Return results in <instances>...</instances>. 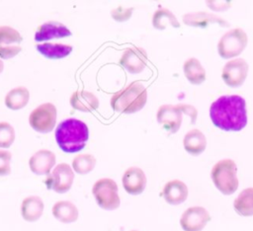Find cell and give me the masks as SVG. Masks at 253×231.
Wrapping results in <instances>:
<instances>
[{
    "instance_id": "cell-6",
    "label": "cell",
    "mask_w": 253,
    "mask_h": 231,
    "mask_svg": "<svg viewBox=\"0 0 253 231\" xmlns=\"http://www.w3.org/2000/svg\"><path fill=\"white\" fill-rule=\"evenodd\" d=\"M247 41V35L242 29H232L220 38L217 43L218 54L225 59L235 57L244 50Z\"/></svg>"
},
{
    "instance_id": "cell-22",
    "label": "cell",
    "mask_w": 253,
    "mask_h": 231,
    "mask_svg": "<svg viewBox=\"0 0 253 231\" xmlns=\"http://www.w3.org/2000/svg\"><path fill=\"white\" fill-rule=\"evenodd\" d=\"M37 49L41 54L48 59H60L69 55L73 47L63 43L43 42L37 44Z\"/></svg>"
},
{
    "instance_id": "cell-19",
    "label": "cell",
    "mask_w": 253,
    "mask_h": 231,
    "mask_svg": "<svg viewBox=\"0 0 253 231\" xmlns=\"http://www.w3.org/2000/svg\"><path fill=\"white\" fill-rule=\"evenodd\" d=\"M43 201L40 196L31 195L22 201L21 214L26 221L34 222L37 221L43 212Z\"/></svg>"
},
{
    "instance_id": "cell-8",
    "label": "cell",
    "mask_w": 253,
    "mask_h": 231,
    "mask_svg": "<svg viewBox=\"0 0 253 231\" xmlns=\"http://www.w3.org/2000/svg\"><path fill=\"white\" fill-rule=\"evenodd\" d=\"M74 181V173L71 167L66 163H60L52 170L45 180L48 190H52L58 193H64L70 190Z\"/></svg>"
},
{
    "instance_id": "cell-27",
    "label": "cell",
    "mask_w": 253,
    "mask_h": 231,
    "mask_svg": "<svg viewBox=\"0 0 253 231\" xmlns=\"http://www.w3.org/2000/svg\"><path fill=\"white\" fill-rule=\"evenodd\" d=\"M96 165V159L92 154H78L72 161L73 170L80 175H85L91 172Z\"/></svg>"
},
{
    "instance_id": "cell-29",
    "label": "cell",
    "mask_w": 253,
    "mask_h": 231,
    "mask_svg": "<svg viewBox=\"0 0 253 231\" xmlns=\"http://www.w3.org/2000/svg\"><path fill=\"white\" fill-rule=\"evenodd\" d=\"M15 140L14 127L7 121L0 122V147L9 148Z\"/></svg>"
},
{
    "instance_id": "cell-2",
    "label": "cell",
    "mask_w": 253,
    "mask_h": 231,
    "mask_svg": "<svg viewBox=\"0 0 253 231\" xmlns=\"http://www.w3.org/2000/svg\"><path fill=\"white\" fill-rule=\"evenodd\" d=\"M89 138V129L85 122L77 118L62 120L55 129V140L65 153H76L82 150Z\"/></svg>"
},
{
    "instance_id": "cell-4",
    "label": "cell",
    "mask_w": 253,
    "mask_h": 231,
    "mask_svg": "<svg viewBox=\"0 0 253 231\" xmlns=\"http://www.w3.org/2000/svg\"><path fill=\"white\" fill-rule=\"evenodd\" d=\"M237 167L233 160L218 161L211 169V177L216 189L223 194H232L238 188Z\"/></svg>"
},
{
    "instance_id": "cell-12",
    "label": "cell",
    "mask_w": 253,
    "mask_h": 231,
    "mask_svg": "<svg viewBox=\"0 0 253 231\" xmlns=\"http://www.w3.org/2000/svg\"><path fill=\"white\" fill-rule=\"evenodd\" d=\"M182 114L179 105H163L158 109L156 118L158 123H160L165 130L170 133H175L181 126Z\"/></svg>"
},
{
    "instance_id": "cell-14",
    "label": "cell",
    "mask_w": 253,
    "mask_h": 231,
    "mask_svg": "<svg viewBox=\"0 0 253 231\" xmlns=\"http://www.w3.org/2000/svg\"><path fill=\"white\" fill-rule=\"evenodd\" d=\"M70 36L71 32L65 25L59 22L50 21L39 26L35 34V40L40 42L53 38H62Z\"/></svg>"
},
{
    "instance_id": "cell-25",
    "label": "cell",
    "mask_w": 253,
    "mask_h": 231,
    "mask_svg": "<svg viewBox=\"0 0 253 231\" xmlns=\"http://www.w3.org/2000/svg\"><path fill=\"white\" fill-rule=\"evenodd\" d=\"M235 211L241 216L253 215V188L243 190L233 203Z\"/></svg>"
},
{
    "instance_id": "cell-24",
    "label": "cell",
    "mask_w": 253,
    "mask_h": 231,
    "mask_svg": "<svg viewBox=\"0 0 253 231\" xmlns=\"http://www.w3.org/2000/svg\"><path fill=\"white\" fill-rule=\"evenodd\" d=\"M184 74L188 81L194 85H200L206 80V70L201 62L195 58H189L184 63Z\"/></svg>"
},
{
    "instance_id": "cell-13",
    "label": "cell",
    "mask_w": 253,
    "mask_h": 231,
    "mask_svg": "<svg viewBox=\"0 0 253 231\" xmlns=\"http://www.w3.org/2000/svg\"><path fill=\"white\" fill-rule=\"evenodd\" d=\"M146 176L138 167H130L126 169L122 178V183L125 191L132 195H137L143 192L146 187Z\"/></svg>"
},
{
    "instance_id": "cell-11",
    "label": "cell",
    "mask_w": 253,
    "mask_h": 231,
    "mask_svg": "<svg viewBox=\"0 0 253 231\" xmlns=\"http://www.w3.org/2000/svg\"><path fill=\"white\" fill-rule=\"evenodd\" d=\"M147 62V53L142 47L132 46L126 48L120 58V64L127 72L137 74L143 71Z\"/></svg>"
},
{
    "instance_id": "cell-35",
    "label": "cell",
    "mask_w": 253,
    "mask_h": 231,
    "mask_svg": "<svg viewBox=\"0 0 253 231\" xmlns=\"http://www.w3.org/2000/svg\"><path fill=\"white\" fill-rule=\"evenodd\" d=\"M3 69H4V64H3V61L0 59V74L2 73Z\"/></svg>"
},
{
    "instance_id": "cell-26",
    "label": "cell",
    "mask_w": 253,
    "mask_h": 231,
    "mask_svg": "<svg viewBox=\"0 0 253 231\" xmlns=\"http://www.w3.org/2000/svg\"><path fill=\"white\" fill-rule=\"evenodd\" d=\"M152 25L157 30H164L168 26L174 28L180 27V23L175 15L170 10L165 8H160L155 11L152 17Z\"/></svg>"
},
{
    "instance_id": "cell-33",
    "label": "cell",
    "mask_w": 253,
    "mask_h": 231,
    "mask_svg": "<svg viewBox=\"0 0 253 231\" xmlns=\"http://www.w3.org/2000/svg\"><path fill=\"white\" fill-rule=\"evenodd\" d=\"M179 107L183 114H186L187 116H189L191 117L192 123H195L196 119H197V116H198V112L195 109V107H193L192 105H186V104H179Z\"/></svg>"
},
{
    "instance_id": "cell-1",
    "label": "cell",
    "mask_w": 253,
    "mask_h": 231,
    "mask_svg": "<svg viewBox=\"0 0 253 231\" xmlns=\"http://www.w3.org/2000/svg\"><path fill=\"white\" fill-rule=\"evenodd\" d=\"M212 123L224 131H240L247 124L245 100L238 95H225L210 108Z\"/></svg>"
},
{
    "instance_id": "cell-32",
    "label": "cell",
    "mask_w": 253,
    "mask_h": 231,
    "mask_svg": "<svg viewBox=\"0 0 253 231\" xmlns=\"http://www.w3.org/2000/svg\"><path fill=\"white\" fill-rule=\"evenodd\" d=\"M22 47L19 45H7V46H0V57L4 59H9L16 56Z\"/></svg>"
},
{
    "instance_id": "cell-3",
    "label": "cell",
    "mask_w": 253,
    "mask_h": 231,
    "mask_svg": "<svg viewBox=\"0 0 253 231\" xmlns=\"http://www.w3.org/2000/svg\"><path fill=\"white\" fill-rule=\"evenodd\" d=\"M146 101L147 91L145 87L134 81L112 96L111 107L119 113L133 114L140 111L145 106Z\"/></svg>"
},
{
    "instance_id": "cell-7",
    "label": "cell",
    "mask_w": 253,
    "mask_h": 231,
    "mask_svg": "<svg viewBox=\"0 0 253 231\" xmlns=\"http://www.w3.org/2000/svg\"><path fill=\"white\" fill-rule=\"evenodd\" d=\"M56 122V108L51 103H44L32 111L29 123L33 129L41 133H47L54 128Z\"/></svg>"
},
{
    "instance_id": "cell-18",
    "label": "cell",
    "mask_w": 253,
    "mask_h": 231,
    "mask_svg": "<svg viewBox=\"0 0 253 231\" xmlns=\"http://www.w3.org/2000/svg\"><path fill=\"white\" fill-rule=\"evenodd\" d=\"M183 22L187 26L191 27H199V28H206L209 24L217 23L223 27H227L228 23L224 21L222 18L206 12H195L185 14L183 16Z\"/></svg>"
},
{
    "instance_id": "cell-17",
    "label": "cell",
    "mask_w": 253,
    "mask_h": 231,
    "mask_svg": "<svg viewBox=\"0 0 253 231\" xmlns=\"http://www.w3.org/2000/svg\"><path fill=\"white\" fill-rule=\"evenodd\" d=\"M69 103L73 109L84 113L93 112L99 107V100L97 97L93 93L85 90L74 92L69 99Z\"/></svg>"
},
{
    "instance_id": "cell-36",
    "label": "cell",
    "mask_w": 253,
    "mask_h": 231,
    "mask_svg": "<svg viewBox=\"0 0 253 231\" xmlns=\"http://www.w3.org/2000/svg\"><path fill=\"white\" fill-rule=\"evenodd\" d=\"M131 231H136V230H131Z\"/></svg>"
},
{
    "instance_id": "cell-31",
    "label": "cell",
    "mask_w": 253,
    "mask_h": 231,
    "mask_svg": "<svg viewBox=\"0 0 253 231\" xmlns=\"http://www.w3.org/2000/svg\"><path fill=\"white\" fill-rule=\"evenodd\" d=\"M132 8H124L122 6H119L118 8L112 10L111 15L115 21L118 22H125L127 21L131 14H132Z\"/></svg>"
},
{
    "instance_id": "cell-5",
    "label": "cell",
    "mask_w": 253,
    "mask_h": 231,
    "mask_svg": "<svg viewBox=\"0 0 253 231\" xmlns=\"http://www.w3.org/2000/svg\"><path fill=\"white\" fill-rule=\"evenodd\" d=\"M92 193L97 204L105 210H114L120 206V196L117 183L109 178L98 180L93 188Z\"/></svg>"
},
{
    "instance_id": "cell-30",
    "label": "cell",
    "mask_w": 253,
    "mask_h": 231,
    "mask_svg": "<svg viewBox=\"0 0 253 231\" xmlns=\"http://www.w3.org/2000/svg\"><path fill=\"white\" fill-rule=\"evenodd\" d=\"M12 154L7 150H0V176H7L11 173Z\"/></svg>"
},
{
    "instance_id": "cell-16",
    "label": "cell",
    "mask_w": 253,
    "mask_h": 231,
    "mask_svg": "<svg viewBox=\"0 0 253 231\" xmlns=\"http://www.w3.org/2000/svg\"><path fill=\"white\" fill-rule=\"evenodd\" d=\"M161 194L167 203L177 205L187 199L188 188L182 181L172 180L166 183Z\"/></svg>"
},
{
    "instance_id": "cell-34",
    "label": "cell",
    "mask_w": 253,
    "mask_h": 231,
    "mask_svg": "<svg viewBox=\"0 0 253 231\" xmlns=\"http://www.w3.org/2000/svg\"><path fill=\"white\" fill-rule=\"evenodd\" d=\"M230 1H225V2H220V1H208L207 4L211 10H216V11H224L228 7H230Z\"/></svg>"
},
{
    "instance_id": "cell-28",
    "label": "cell",
    "mask_w": 253,
    "mask_h": 231,
    "mask_svg": "<svg viewBox=\"0 0 253 231\" xmlns=\"http://www.w3.org/2000/svg\"><path fill=\"white\" fill-rule=\"evenodd\" d=\"M23 40L20 33L9 26L0 27V46H7L12 43H19Z\"/></svg>"
},
{
    "instance_id": "cell-20",
    "label": "cell",
    "mask_w": 253,
    "mask_h": 231,
    "mask_svg": "<svg viewBox=\"0 0 253 231\" xmlns=\"http://www.w3.org/2000/svg\"><path fill=\"white\" fill-rule=\"evenodd\" d=\"M185 150L191 155H200L207 147V139L205 134L197 128L191 129L186 133L183 140Z\"/></svg>"
},
{
    "instance_id": "cell-23",
    "label": "cell",
    "mask_w": 253,
    "mask_h": 231,
    "mask_svg": "<svg viewBox=\"0 0 253 231\" xmlns=\"http://www.w3.org/2000/svg\"><path fill=\"white\" fill-rule=\"evenodd\" d=\"M29 99H30L29 90L24 86H20L12 89L7 93L5 97V105L8 109L17 111L27 106Z\"/></svg>"
},
{
    "instance_id": "cell-10",
    "label": "cell",
    "mask_w": 253,
    "mask_h": 231,
    "mask_svg": "<svg viewBox=\"0 0 253 231\" xmlns=\"http://www.w3.org/2000/svg\"><path fill=\"white\" fill-rule=\"evenodd\" d=\"M210 220L211 215L205 207L192 206L184 211L180 224L184 231H202Z\"/></svg>"
},
{
    "instance_id": "cell-21",
    "label": "cell",
    "mask_w": 253,
    "mask_h": 231,
    "mask_svg": "<svg viewBox=\"0 0 253 231\" xmlns=\"http://www.w3.org/2000/svg\"><path fill=\"white\" fill-rule=\"evenodd\" d=\"M52 215L62 223H72L78 218V209L68 200H59L52 206Z\"/></svg>"
},
{
    "instance_id": "cell-15",
    "label": "cell",
    "mask_w": 253,
    "mask_h": 231,
    "mask_svg": "<svg viewBox=\"0 0 253 231\" xmlns=\"http://www.w3.org/2000/svg\"><path fill=\"white\" fill-rule=\"evenodd\" d=\"M55 165V155L49 150H39L29 160V166L36 175H47Z\"/></svg>"
},
{
    "instance_id": "cell-9",
    "label": "cell",
    "mask_w": 253,
    "mask_h": 231,
    "mask_svg": "<svg viewBox=\"0 0 253 231\" xmlns=\"http://www.w3.org/2000/svg\"><path fill=\"white\" fill-rule=\"evenodd\" d=\"M248 69V63L243 58H235L224 65L221 77L227 86L239 87L245 81Z\"/></svg>"
}]
</instances>
